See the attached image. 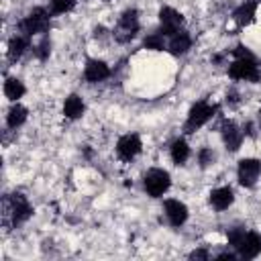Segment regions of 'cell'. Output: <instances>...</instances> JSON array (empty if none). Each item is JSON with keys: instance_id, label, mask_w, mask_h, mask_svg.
Here are the masks:
<instances>
[{"instance_id": "cell-1", "label": "cell", "mask_w": 261, "mask_h": 261, "mask_svg": "<svg viewBox=\"0 0 261 261\" xmlns=\"http://www.w3.org/2000/svg\"><path fill=\"white\" fill-rule=\"evenodd\" d=\"M49 24H51V14H49L45 8L37 6V8H33V10L18 22V29H20V33L29 39V37H33V35L47 33Z\"/></svg>"}, {"instance_id": "cell-2", "label": "cell", "mask_w": 261, "mask_h": 261, "mask_svg": "<svg viewBox=\"0 0 261 261\" xmlns=\"http://www.w3.org/2000/svg\"><path fill=\"white\" fill-rule=\"evenodd\" d=\"M228 75L232 80H245V82L257 84L261 80V71H259L255 55H251V57H234L232 63L228 65Z\"/></svg>"}, {"instance_id": "cell-3", "label": "cell", "mask_w": 261, "mask_h": 261, "mask_svg": "<svg viewBox=\"0 0 261 261\" xmlns=\"http://www.w3.org/2000/svg\"><path fill=\"white\" fill-rule=\"evenodd\" d=\"M216 110H218L216 104H210V102H206V100L196 102V104L190 108V112H188V120H186V124H184V130H186L188 135L194 133V130H198L200 126H204V124L216 114Z\"/></svg>"}, {"instance_id": "cell-4", "label": "cell", "mask_w": 261, "mask_h": 261, "mask_svg": "<svg viewBox=\"0 0 261 261\" xmlns=\"http://www.w3.org/2000/svg\"><path fill=\"white\" fill-rule=\"evenodd\" d=\"M4 208H6V216H10V222L16 226V224H22L24 220L31 218L33 214V206L29 204V200L22 196V194H10L6 200H4Z\"/></svg>"}, {"instance_id": "cell-5", "label": "cell", "mask_w": 261, "mask_h": 261, "mask_svg": "<svg viewBox=\"0 0 261 261\" xmlns=\"http://www.w3.org/2000/svg\"><path fill=\"white\" fill-rule=\"evenodd\" d=\"M137 33H139V12L137 8H126L118 18V24L114 29V39L118 43H128L130 39H135Z\"/></svg>"}, {"instance_id": "cell-6", "label": "cell", "mask_w": 261, "mask_h": 261, "mask_svg": "<svg viewBox=\"0 0 261 261\" xmlns=\"http://www.w3.org/2000/svg\"><path fill=\"white\" fill-rule=\"evenodd\" d=\"M143 186H145V192L151 196V198H159L163 196L169 186H171V177L165 169H159V167H153L145 173L143 177Z\"/></svg>"}, {"instance_id": "cell-7", "label": "cell", "mask_w": 261, "mask_h": 261, "mask_svg": "<svg viewBox=\"0 0 261 261\" xmlns=\"http://www.w3.org/2000/svg\"><path fill=\"white\" fill-rule=\"evenodd\" d=\"M259 173H261V161H259V159H255V157H245V159L239 161L237 177H239V184H241V186H245V188L255 186Z\"/></svg>"}, {"instance_id": "cell-8", "label": "cell", "mask_w": 261, "mask_h": 261, "mask_svg": "<svg viewBox=\"0 0 261 261\" xmlns=\"http://www.w3.org/2000/svg\"><path fill=\"white\" fill-rule=\"evenodd\" d=\"M143 149V143H141V137L130 133V135H124L118 139L116 143V155L122 159V161H133Z\"/></svg>"}, {"instance_id": "cell-9", "label": "cell", "mask_w": 261, "mask_h": 261, "mask_svg": "<svg viewBox=\"0 0 261 261\" xmlns=\"http://www.w3.org/2000/svg\"><path fill=\"white\" fill-rule=\"evenodd\" d=\"M159 22H161V35H175L179 29H181V24H184V16H181V12H177L175 8H171V6H163L161 10H159Z\"/></svg>"}, {"instance_id": "cell-10", "label": "cell", "mask_w": 261, "mask_h": 261, "mask_svg": "<svg viewBox=\"0 0 261 261\" xmlns=\"http://www.w3.org/2000/svg\"><path fill=\"white\" fill-rule=\"evenodd\" d=\"M237 255L241 259H255L257 255H261V232L247 230L241 245L237 247Z\"/></svg>"}, {"instance_id": "cell-11", "label": "cell", "mask_w": 261, "mask_h": 261, "mask_svg": "<svg viewBox=\"0 0 261 261\" xmlns=\"http://www.w3.org/2000/svg\"><path fill=\"white\" fill-rule=\"evenodd\" d=\"M220 135H222V143H224V147H226L228 151H239L245 133H243L232 120H224V122H222Z\"/></svg>"}, {"instance_id": "cell-12", "label": "cell", "mask_w": 261, "mask_h": 261, "mask_svg": "<svg viewBox=\"0 0 261 261\" xmlns=\"http://www.w3.org/2000/svg\"><path fill=\"white\" fill-rule=\"evenodd\" d=\"M163 208H165V216H167L171 226H181L188 220L190 212H188V206L184 202H179V200H165Z\"/></svg>"}, {"instance_id": "cell-13", "label": "cell", "mask_w": 261, "mask_h": 261, "mask_svg": "<svg viewBox=\"0 0 261 261\" xmlns=\"http://www.w3.org/2000/svg\"><path fill=\"white\" fill-rule=\"evenodd\" d=\"M110 75V67L102 61V59H88L86 67H84V77L90 84H98L102 80H106Z\"/></svg>"}, {"instance_id": "cell-14", "label": "cell", "mask_w": 261, "mask_h": 261, "mask_svg": "<svg viewBox=\"0 0 261 261\" xmlns=\"http://www.w3.org/2000/svg\"><path fill=\"white\" fill-rule=\"evenodd\" d=\"M257 6H259V0H245L234 12H232V20L237 22V27H247L255 20V14H257Z\"/></svg>"}, {"instance_id": "cell-15", "label": "cell", "mask_w": 261, "mask_h": 261, "mask_svg": "<svg viewBox=\"0 0 261 261\" xmlns=\"http://www.w3.org/2000/svg\"><path fill=\"white\" fill-rule=\"evenodd\" d=\"M232 202H234V192L228 186H222L210 192V206L214 210H226Z\"/></svg>"}, {"instance_id": "cell-16", "label": "cell", "mask_w": 261, "mask_h": 261, "mask_svg": "<svg viewBox=\"0 0 261 261\" xmlns=\"http://www.w3.org/2000/svg\"><path fill=\"white\" fill-rule=\"evenodd\" d=\"M190 47H192V37H190V33H186V31H177L175 35H171L169 45H167V49H169L173 55H184V53L190 51Z\"/></svg>"}, {"instance_id": "cell-17", "label": "cell", "mask_w": 261, "mask_h": 261, "mask_svg": "<svg viewBox=\"0 0 261 261\" xmlns=\"http://www.w3.org/2000/svg\"><path fill=\"white\" fill-rule=\"evenodd\" d=\"M84 110H86V104H84V100L77 94H71V96L65 98V102H63V114H65V118L77 120L84 114Z\"/></svg>"}, {"instance_id": "cell-18", "label": "cell", "mask_w": 261, "mask_h": 261, "mask_svg": "<svg viewBox=\"0 0 261 261\" xmlns=\"http://www.w3.org/2000/svg\"><path fill=\"white\" fill-rule=\"evenodd\" d=\"M24 92H27V88H24V84L18 77H6V82H4V96L10 102H18V98H22Z\"/></svg>"}, {"instance_id": "cell-19", "label": "cell", "mask_w": 261, "mask_h": 261, "mask_svg": "<svg viewBox=\"0 0 261 261\" xmlns=\"http://www.w3.org/2000/svg\"><path fill=\"white\" fill-rule=\"evenodd\" d=\"M169 155H171V161L175 165H184L190 157V147L186 143V139H175L171 143V149H169Z\"/></svg>"}, {"instance_id": "cell-20", "label": "cell", "mask_w": 261, "mask_h": 261, "mask_svg": "<svg viewBox=\"0 0 261 261\" xmlns=\"http://www.w3.org/2000/svg\"><path fill=\"white\" fill-rule=\"evenodd\" d=\"M27 49H29V41H27L24 35H16V37H12V39L8 41V59H10V61L20 59V57L24 55Z\"/></svg>"}, {"instance_id": "cell-21", "label": "cell", "mask_w": 261, "mask_h": 261, "mask_svg": "<svg viewBox=\"0 0 261 261\" xmlns=\"http://www.w3.org/2000/svg\"><path fill=\"white\" fill-rule=\"evenodd\" d=\"M27 116H29V110H27L24 106H20L18 102L12 104L10 110H8V114H6V124H8V128H18V126L27 120Z\"/></svg>"}, {"instance_id": "cell-22", "label": "cell", "mask_w": 261, "mask_h": 261, "mask_svg": "<svg viewBox=\"0 0 261 261\" xmlns=\"http://www.w3.org/2000/svg\"><path fill=\"white\" fill-rule=\"evenodd\" d=\"M163 37H165V35H161V33H153V35L145 37L143 45H145L147 49H151V51H163V49H165V39H163Z\"/></svg>"}, {"instance_id": "cell-23", "label": "cell", "mask_w": 261, "mask_h": 261, "mask_svg": "<svg viewBox=\"0 0 261 261\" xmlns=\"http://www.w3.org/2000/svg\"><path fill=\"white\" fill-rule=\"evenodd\" d=\"M75 0H51V12L53 14H65L69 10H73Z\"/></svg>"}, {"instance_id": "cell-24", "label": "cell", "mask_w": 261, "mask_h": 261, "mask_svg": "<svg viewBox=\"0 0 261 261\" xmlns=\"http://www.w3.org/2000/svg\"><path fill=\"white\" fill-rule=\"evenodd\" d=\"M245 228L243 226H234V228H228V232H226V237H228V245H232L234 249L241 245V241H243V237H245Z\"/></svg>"}, {"instance_id": "cell-25", "label": "cell", "mask_w": 261, "mask_h": 261, "mask_svg": "<svg viewBox=\"0 0 261 261\" xmlns=\"http://www.w3.org/2000/svg\"><path fill=\"white\" fill-rule=\"evenodd\" d=\"M49 53H51V43H49V39H43V41L35 47V55H37V59L45 61V59L49 57Z\"/></svg>"}, {"instance_id": "cell-26", "label": "cell", "mask_w": 261, "mask_h": 261, "mask_svg": "<svg viewBox=\"0 0 261 261\" xmlns=\"http://www.w3.org/2000/svg\"><path fill=\"white\" fill-rule=\"evenodd\" d=\"M212 161H214V153H212V149L204 147V149L198 151V163H200V167H208Z\"/></svg>"}, {"instance_id": "cell-27", "label": "cell", "mask_w": 261, "mask_h": 261, "mask_svg": "<svg viewBox=\"0 0 261 261\" xmlns=\"http://www.w3.org/2000/svg\"><path fill=\"white\" fill-rule=\"evenodd\" d=\"M190 259H210V253L206 249H196L190 253Z\"/></svg>"}, {"instance_id": "cell-28", "label": "cell", "mask_w": 261, "mask_h": 261, "mask_svg": "<svg viewBox=\"0 0 261 261\" xmlns=\"http://www.w3.org/2000/svg\"><path fill=\"white\" fill-rule=\"evenodd\" d=\"M234 257H237L234 253H220L216 259H228V261H230V259H234Z\"/></svg>"}]
</instances>
